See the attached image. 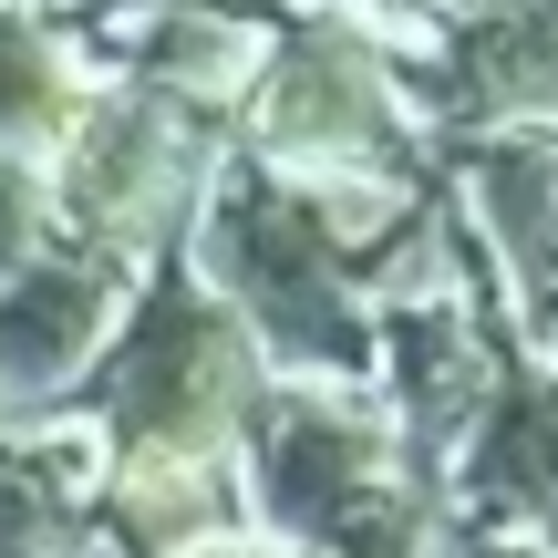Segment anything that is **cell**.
I'll return each instance as SVG.
<instances>
[{"mask_svg": "<svg viewBox=\"0 0 558 558\" xmlns=\"http://www.w3.org/2000/svg\"><path fill=\"white\" fill-rule=\"evenodd\" d=\"M228 177V114L207 104H166L135 83H104L94 114L52 145L41 186H52V239L114 269H156L186 248L207 186Z\"/></svg>", "mask_w": 558, "mask_h": 558, "instance_id": "cell-3", "label": "cell"}, {"mask_svg": "<svg viewBox=\"0 0 558 558\" xmlns=\"http://www.w3.org/2000/svg\"><path fill=\"white\" fill-rule=\"evenodd\" d=\"M435 558H548L527 527H476V518H445L435 527Z\"/></svg>", "mask_w": 558, "mask_h": 558, "instance_id": "cell-11", "label": "cell"}, {"mask_svg": "<svg viewBox=\"0 0 558 558\" xmlns=\"http://www.w3.org/2000/svg\"><path fill=\"white\" fill-rule=\"evenodd\" d=\"M456 177H465L456 228L497 279L507 320L558 341V145L548 135H465Z\"/></svg>", "mask_w": 558, "mask_h": 558, "instance_id": "cell-7", "label": "cell"}, {"mask_svg": "<svg viewBox=\"0 0 558 558\" xmlns=\"http://www.w3.org/2000/svg\"><path fill=\"white\" fill-rule=\"evenodd\" d=\"M197 558H311V548H279V538H259V527H239V538H218V548H197Z\"/></svg>", "mask_w": 558, "mask_h": 558, "instance_id": "cell-12", "label": "cell"}, {"mask_svg": "<svg viewBox=\"0 0 558 558\" xmlns=\"http://www.w3.org/2000/svg\"><path fill=\"white\" fill-rule=\"evenodd\" d=\"M124 300H135V269L83 259V248H41L32 269L0 279V424H41L83 393V373L104 362Z\"/></svg>", "mask_w": 558, "mask_h": 558, "instance_id": "cell-6", "label": "cell"}, {"mask_svg": "<svg viewBox=\"0 0 558 558\" xmlns=\"http://www.w3.org/2000/svg\"><path fill=\"white\" fill-rule=\"evenodd\" d=\"M445 507L476 527H538L558 518V373L538 362H507L486 424L465 435L456 476H445Z\"/></svg>", "mask_w": 558, "mask_h": 558, "instance_id": "cell-8", "label": "cell"}, {"mask_svg": "<svg viewBox=\"0 0 558 558\" xmlns=\"http://www.w3.org/2000/svg\"><path fill=\"white\" fill-rule=\"evenodd\" d=\"M239 145L279 186H424V124L393 41L341 11H290V32H269Z\"/></svg>", "mask_w": 558, "mask_h": 558, "instance_id": "cell-2", "label": "cell"}, {"mask_svg": "<svg viewBox=\"0 0 558 558\" xmlns=\"http://www.w3.org/2000/svg\"><path fill=\"white\" fill-rule=\"evenodd\" d=\"M41 248H52V186L32 156H0V279L32 269Z\"/></svg>", "mask_w": 558, "mask_h": 558, "instance_id": "cell-10", "label": "cell"}, {"mask_svg": "<svg viewBox=\"0 0 558 558\" xmlns=\"http://www.w3.org/2000/svg\"><path fill=\"white\" fill-rule=\"evenodd\" d=\"M259 393L269 362L248 352V331L207 300V279L186 259H156L73 403L104 476H156V465H239Z\"/></svg>", "mask_w": 558, "mask_h": 558, "instance_id": "cell-1", "label": "cell"}, {"mask_svg": "<svg viewBox=\"0 0 558 558\" xmlns=\"http://www.w3.org/2000/svg\"><path fill=\"white\" fill-rule=\"evenodd\" d=\"M104 62L83 32H62L52 11H0V156L52 166V145L94 114Z\"/></svg>", "mask_w": 558, "mask_h": 558, "instance_id": "cell-9", "label": "cell"}, {"mask_svg": "<svg viewBox=\"0 0 558 558\" xmlns=\"http://www.w3.org/2000/svg\"><path fill=\"white\" fill-rule=\"evenodd\" d=\"M403 94L465 135H548L558 124V0H486L465 21L393 41Z\"/></svg>", "mask_w": 558, "mask_h": 558, "instance_id": "cell-5", "label": "cell"}, {"mask_svg": "<svg viewBox=\"0 0 558 558\" xmlns=\"http://www.w3.org/2000/svg\"><path fill=\"white\" fill-rule=\"evenodd\" d=\"M403 486L393 424L373 393H331V383H269L259 414L239 435V497L248 527L279 548H331L362 507H383Z\"/></svg>", "mask_w": 558, "mask_h": 558, "instance_id": "cell-4", "label": "cell"}]
</instances>
